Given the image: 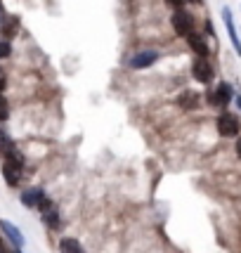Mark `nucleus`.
<instances>
[{
	"mask_svg": "<svg viewBox=\"0 0 241 253\" xmlns=\"http://www.w3.org/2000/svg\"><path fill=\"white\" fill-rule=\"evenodd\" d=\"M222 22H225V29L230 33V43L234 47V52L241 57V41H239V33H237V26H234V17H232L230 7H222Z\"/></svg>",
	"mask_w": 241,
	"mask_h": 253,
	"instance_id": "nucleus-7",
	"label": "nucleus"
},
{
	"mask_svg": "<svg viewBox=\"0 0 241 253\" xmlns=\"http://www.w3.org/2000/svg\"><path fill=\"white\" fill-rule=\"evenodd\" d=\"M10 119V104H7V99L0 95V121H7Z\"/></svg>",
	"mask_w": 241,
	"mask_h": 253,
	"instance_id": "nucleus-15",
	"label": "nucleus"
},
{
	"mask_svg": "<svg viewBox=\"0 0 241 253\" xmlns=\"http://www.w3.org/2000/svg\"><path fill=\"white\" fill-rule=\"evenodd\" d=\"M237 97V104H239V109H241V95H234Z\"/></svg>",
	"mask_w": 241,
	"mask_h": 253,
	"instance_id": "nucleus-22",
	"label": "nucleus"
},
{
	"mask_svg": "<svg viewBox=\"0 0 241 253\" xmlns=\"http://www.w3.org/2000/svg\"><path fill=\"white\" fill-rule=\"evenodd\" d=\"M165 2H168V5H173L175 10H182V5H185L187 0H165Z\"/></svg>",
	"mask_w": 241,
	"mask_h": 253,
	"instance_id": "nucleus-17",
	"label": "nucleus"
},
{
	"mask_svg": "<svg viewBox=\"0 0 241 253\" xmlns=\"http://www.w3.org/2000/svg\"><path fill=\"white\" fill-rule=\"evenodd\" d=\"M192 76L197 78L199 83L208 85L210 81L215 78V69H213V64H210L206 57H197V59H194V64H192Z\"/></svg>",
	"mask_w": 241,
	"mask_h": 253,
	"instance_id": "nucleus-4",
	"label": "nucleus"
},
{
	"mask_svg": "<svg viewBox=\"0 0 241 253\" xmlns=\"http://www.w3.org/2000/svg\"><path fill=\"white\" fill-rule=\"evenodd\" d=\"M170 24H173V29H175L177 36H182V38H189V36L194 33V17H192V14H189L185 7H182V10H175V12H173Z\"/></svg>",
	"mask_w": 241,
	"mask_h": 253,
	"instance_id": "nucleus-2",
	"label": "nucleus"
},
{
	"mask_svg": "<svg viewBox=\"0 0 241 253\" xmlns=\"http://www.w3.org/2000/svg\"><path fill=\"white\" fill-rule=\"evenodd\" d=\"M208 102L213 104V107H220V109H225L227 104H230L232 99H234V90H232L230 83H218V88L213 90L208 95Z\"/></svg>",
	"mask_w": 241,
	"mask_h": 253,
	"instance_id": "nucleus-5",
	"label": "nucleus"
},
{
	"mask_svg": "<svg viewBox=\"0 0 241 253\" xmlns=\"http://www.w3.org/2000/svg\"><path fill=\"white\" fill-rule=\"evenodd\" d=\"M2 90H5V74H2V69H0V95H2Z\"/></svg>",
	"mask_w": 241,
	"mask_h": 253,
	"instance_id": "nucleus-19",
	"label": "nucleus"
},
{
	"mask_svg": "<svg viewBox=\"0 0 241 253\" xmlns=\"http://www.w3.org/2000/svg\"><path fill=\"white\" fill-rule=\"evenodd\" d=\"M180 107L182 109H197V104H199V95L194 92V90H185L182 95H180Z\"/></svg>",
	"mask_w": 241,
	"mask_h": 253,
	"instance_id": "nucleus-13",
	"label": "nucleus"
},
{
	"mask_svg": "<svg viewBox=\"0 0 241 253\" xmlns=\"http://www.w3.org/2000/svg\"><path fill=\"white\" fill-rule=\"evenodd\" d=\"M19 31V17H14V14H7V19H5V26L0 29V33H2V38L5 41H10L14 33Z\"/></svg>",
	"mask_w": 241,
	"mask_h": 253,
	"instance_id": "nucleus-11",
	"label": "nucleus"
},
{
	"mask_svg": "<svg viewBox=\"0 0 241 253\" xmlns=\"http://www.w3.org/2000/svg\"><path fill=\"white\" fill-rule=\"evenodd\" d=\"M12 55V45L10 41H0V59H5V57Z\"/></svg>",
	"mask_w": 241,
	"mask_h": 253,
	"instance_id": "nucleus-16",
	"label": "nucleus"
},
{
	"mask_svg": "<svg viewBox=\"0 0 241 253\" xmlns=\"http://www.w3.org/2000/svg\"><path fill=\"white\" fill-rule=\"evenodd\" d=\"M43 199H45V192L40 187H31V189H26V192H22V204L29 206V209H38Z\"/></svg>",
	"mask_w": 241,
	"mask_h": 253,
	"instance_id": "nucleus-9",
	"label": "nucleus"
},
{
	"mask_svg": "<svg viewBox=\"0 0 241 253\" xmlns=\"http://www.w3.org/2000/svg\"><path fill=\"white\" fill-rule=\"evenodd\" d=\"M187 2H192V5H201L203 0H187Z\"/></svg>",
	"mask_w": 241,
	"mask_h": 253,
	"instance_id": "nucleus-21",
	"label": "nucleus"
},
{
	"mask_svg": "<svg viewBox=\"0 0 241 253\" xmlns=\"http://www.w3.org/2000/svg\"><path fill=\"white\" fill-rule=\"evenodd\" d=\"M237 154H239V159H241V137L237 140Z\"/></svg>",
	"mask_w": 241,
	"mask_h": 253,
	"instance_id": "nucleus-20",
	"label": "nucleus"
},
{
	"mask_svg": "<svg viewBox=\"0 0 241 253\" xmlns=\"http://www.w3.org/2000/svg\"><path fill=\"white\" fill-rule=\"evenodd\" d=\"M0 232L7 237L12 242V246H14V251H22L24 244H26V239H24V234L19 232V227L17 225H12L10 220H0Z\"/></svg>",
	"mask_w": 241,
	"mask_h": 253,
	"instance_id": "nucleus-6",
	"label": "nucleus"
},
{
	"mask_svg": "<svg viewBox=\"0 0 241 253\" xmlns=\"http://www.w3.org/2000/svg\"><path fill=\"white\" fill-rule=\"evenodd\" d=\"M40 218H43V222H45V227H47V230H57V227H59V213H57V209L43 211V213H40Z\"/></svg>",
	"mask_w": 241,
	"mask_h": 253,
	"instance_id": "nucleus-14",
	"label": "nucleus"
},
{
	"mask_svg": "<svg viewBox=\"0 0 241 253\" xmlns=\"http://www.w3.org/2000/svg\"><path fill=\"white\" fill-rule=\"evenodd\" d=\"M5 19H7V14H5V10H2V5H0V29L5 26Z\"/></svg>",
	"mask_w": 241,
	"mask_h": 253,
	"instance_id": "nucleus-18",
	"label": "nucleus"
},
{
	"mask_svg": "<svg viewBox=\"0 0 241 253\" xmlns=\"http://www.w3.org/2000/svg\"><path fill=\"white\" fill-rule=\"evenodd\" d=\"M241 130V123H239V116L232 114V111H222L218 116V132L222 137H237Z\"/></svg>",
	"mask_w": 241,
	"mask_h": 253,
	"instance_id": "nucleus-3",
	"label": "nucleus"
},
{
	"mask_svg": "<svg viewBox=\"0 0 241 253\" xmlns=\"http://www.w3.org/2000/svg\"><path fill=\"white\" fill-rule=\"evenodd\" d=\"M156 59H159V52L142 50V52H135V55L128 59V66H130V69H147V66H152Z\"/></svg>",
	"mask_w": 241,
	"mask_h": 253,
	"instance_id": "nucleus-8",
	"label": "nucleus"
},
{
	"mask_svg": "<svg viewBox=\"0 0 241 253\" xmlns=\"http://www.w3.org/2000/svg\"><path fill=\"white\" fill-rule=\"evenodd\" d=\"M59 253H85V251L74 237H64V239H59Z\"/></svg>",
	"mask_w": 241,
	"mask_h": 253,
	"instance_id": "nucleus-12",
	"label": "nucleus"
},
{
	"mask_svg": "<svg viewBox=\"0 0 241 253\" xmlns=\"http://www.w3.org/2000/svg\"><path fill=\"white\" fill-rule=\"evenodd\" d=\"M187 43H189V47L197 52V57H208V43H206V38H203V36L192 33V36L187 38Z\"/></svg>",
	"mask_w": 241,
	"mask_h": 253,
	"instance_id": "nucleus-10",
	"label": "nucleus"
},
{
	"mask_svg": "<svg viewBox=\"0 0 241 253\" xmlns=\"http://www.w3.org/2000/svg\"><path fill=\"white\" fill-rule=\"evenodd\" d=\"M22 166H24V156L17 152V147H12L10 152H5V161H2V177L10 187L19 185V177H22Z\"/></svg>",
	"mask_w": 241,
	"mask_h": 253,
	"instance_id": "nucleus-1",
	"label": "nucleus"
}]
</instances>
